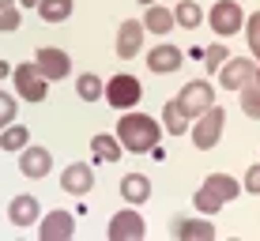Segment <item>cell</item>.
<instances>
[{
	"label": "cell",
	"mask_w": 260,
	"mask_h": 241,
	"mask_svg": "<svg viewBox=\"0 0 260 241\" xmlns=\"http://www.w3.org/2000/svg\"><path fill=\"white\" fill-rule=\"evenodd\" d=\"M117 140L124 151H132V155H147V151H155L158 144V121L147 117V113H124L117 121Z\"/></svg>",
	"instance_id": "obj_1"
},
{
	"label": "cell",
	"mask_w": 260,
	"mask_h": 241,
	"mask_svg": "<svg viewBox=\"0 0 260 241\" xmlns=\"http://www.w3.org/2000/svg\"><path fill=\"white\" fill-rule=\"evenodd\" d=\"M174 102L181 106V113L189 121H196L204 110H211V106H215V87L208 83V79H192V83L181 87V94H177Z\"/></svg>",
	"instance_id": "obj_2"
},
{
	"label": "cell",
	"mask_w": 260,
	"mask_h": 241,
	"mask_svg": "<svg viewBox=\"0 0 260 241\" xmlns=\"http://www.w3.org/2000/svg\"><path fill=\"white\" fill-rule=\"evenodd\" d=\"M222 124H226V110H222V106L204 110L200 117H196V124H192V144L200 151H211L222 140Z\"/></svg>",
	"instance_id": "obj_3"
},
{
	"label": "cell",
	"mask_w": 260,
	"mask_h": 241,
	"mask_svg": "<svg viewBox=\"0 0 260 241\" xmlns=\"http://www.w3.org/2000/svg\"><path fill=\"white\" fill-rule=\"evenodd\" d=\"M12 79H15V91H19L26 102H46V94H49V79L38 72V64H34V60L19 64V68L12 72Z\"/></svg>",
	"instance_id": "obj_4"
},
{
	"label": "cell",
	"mask_w": 260,
	"mask_h": 241,
	"mask_svg": "<svg viewBox=\"0 0 260 241\" xmlns=\"http://www.w3.org/2000/svg\"><path fill=\"white\" fill-rule=\"evenodd\" d=\"M143 98V87H140V79L136 76H113L110 83H106V102L113 106V110H132Z\"/></svg>",
	"instance_id": "obj_5"
},
{
	"label": "cell",
	"mask_w": 260,
	"mask_h": 241,
	"mask_svg": "<svg viewBox=\"0 0 260 241\" xmlns=\"http://www.w3.org/2000/svg\"><path fill=\"white\" fill-rule=\"evenodd\" d=\"M208 23H211V30L219 34V38H230V34L241 30L245 15H241V8L234 4V0H215L211 12H208Z\"/></svg>",
	"instance_id": "obj_6"
},
{
	"label": "cell",
	"mask_w": 260,
	"mask_h": 241,
	"mask_svg": "<svg viewBox=\"0 0 260 241\" xmlns=\"http://www.w3.org/2000/svg\"><path fill=\"white\" fill-rule=\"evenodd\" d=\"M110 241H140L143 234H147V222H143L140 211H132V203H128V211H117V215L110 219Z\"/></svg>",
	"instance_id": "obj_7"
},
{
	"label": "cell",
	"mask_w": 260,
	"mask_h": 241,
	"mask_svg": "<svg viewBox=\"0 0 260 241\" xmlns=\"http://www.w3.org/2000/svg\"><path fill=\"white\" fill-rule=\"evenodd\" d=\"M34 64H38V72L46 76L49 83H53V79H64L72 72V57L64 49H57V46H42L38 57H34Z\"/></svg>",
	"instance_id": "obj_8"
},
{
	"label": "cell",
	"mask_w": 260,
	"mask_h": 241,
	"mask_svg": "<svg viewBox=\"0 0 260 241\" xmlns=\"http://www.w3.org/2000/svg\"><path fill=\"white\" fill-rule=\"evenodd\" d=\"M19 169L26 177H34V181H42V177L53 169V151H46V147H30L26 144L23 151H19Z\"/></svg>",
	"instance_id": "obj_9"
},
{
	"label": "cell",
	"mask_w": 260,
	"mask_h": 241,
	"mask_svg": "<svg viewBox=\"0 0 260 241\" xmlns=\"http://www.w3.org/2000/svg\"><path fill=\"white\" fill-rule=\"evenodd\" d=\"M60 189L72 192V196H87L94 189V169L87 162H72L64 174H60Z\"/></svg>",
	"instance_id": "obj_10"
},
{
	"label": "cell",
	"mask_w": 260,
	"mask_h": 241,
	"mask_svg": "<svg viewBox=\"0 0 260 241\" xmlns=\"http://www.w3.org/2000/svg\"><path fill=\"white\" fill-rule=\"evenodd\" d=\"M42 241H68L76 234V219H72V211H49L46 219H42Z\"/></svg>",
	"instance_id": "obj_11"
},
{
	"label": "cell",
	"mask_w": 260,
	"mask_h": 241,
	"mask_svg": "<svg viewBox=\"0 0 260 241\" xmlns=\"http://www.w3.org/2000/svg\"><path fill=\"white\" fill-rule=\"evenodd\" d=\"M143 23H136V19H124L121 23V30H117V57L121 60H132L136 53L143 49Z\"/></svg>",
	"instance_id": "obj_12"
},
{
	"label": "cell",
	"mask_w": 260,
	"mask_h": 241,
	"mask_svg": "<svg viewBox=\"0 0 260 241\" xmlns=\"http://www.w3.org/2000/svg\"><path fill=\"white\" fill-rule=\"evenodd\" d=\"M170 230H174L177 241H215V226L208 215L204 219H174Z\"/></svg>",
	"instance_id": "obj_13"
},
{
	"label": "cell",
	"mask_w": 260,
	"mask_h": 241,
	"mask_svg": "<svg viewBox=\"0 0 260 241\" xmlns=\"http://www.w3.org/2000/svg\"><path fill=\"white\" fill-rule=\"evenodd\" d=\"M253 60H238V57H230L226 64L219 68V79H222V91H241V87L253 79Z\"/></svg>",
	"instance_id": "obj_14"
},
{
	"label": "cell",
	"mask_w": 260,
	"mask_h": 241,
	"mask_svg": "<svg viewBox=\"0 0 260 241\" xmlns=\"http://www.w3.org/2000/svg\"><path fill=\"white\" fill-rule=\"evenodd\" d=\"M181 64H185V60H181V49H177V46H155L147 53V68L155 76H170V72H177Z\"/></svg>",
	"instance_id": "obj_15"
},
{
	"label": "cell",
	"mask_w": 260,
	"mask_h": 241,
	"mask_svg": "<svg viewBox=\"0 0 260 241\" xmlns=\"http://www.w3.org/2000/svg\"><path fill=\"white\" fill-rule=\"evenodd\" d=\"M121 200L132 203V208L147 203V200H151V177H147V174H128V177H121Z\"/></svg>",
	"instance_id": "obj_16"
},
{
	"label": "cell",
	"mask_w": 260,
	"mask_h": 241,
	"mask_svg": "<svg viewBox=\"0 0 260 241\" xmlns=\"http://www.w3.org/2000/svg\"><path fill=\"white\" fill-rule=\"evenodd\" d=\"M38 200L34 196H12V203H8V222L12 226H34L38 222Z\"/></svg>",
	"instance_id": "obj_17"
},
{
	"label": "cell",
	"mask_w": 260,
	"mask_h": 241,
	"mask_svg": "<svg viewBox=\"0 0 260 241\" xmlns=\"http://www.w3.org/2000/svg\"><path fill=\"white\" fill-rule=\"evenodd\" d=\"M91 151H94L98 162H121V155H124L121 140L117 136H106V132H98V136L91 140Z\"/></svg>",
	"instance_id": "obj_18"
},
{
	"label": "cell",
	"mask_w": 260,
	"mask_h": 241,
	"mask_svg": "<svg viewBox=\"0 0 260 241\" xmlns=\"http://www.w3.org/2000/svg\"><path fill=\"white\" fill-rule=\"evenodd\" d=\"M204 189H208L211 196H219L222 203H230V200H234V196L241 192V181H234L230 174H211L208 181H204Z\"/></svg>",
	"instance_id": "obj_19"
},
{
	"label": "cell",
	"mask_w": 260,
	"mask_h": 241,
	"mask_svg": "<svg viewBox=\"0 0 260 241\" xmlns=\"http://www.w3.org/2000/svg\"><path fill=\"white\" fill-rule=\"evenodd\" d=\"M143 30H151V34H166V30H174V12H170V8H158V4H147V15H143Z\"/></svg>",
	"instance_id": "obj_20"
},
{
	"label": "cell",
	"mask_w": 260,
	"mask_h": 241,
	"mask_svg": "<svg viewBox=\"0 0 260 241\" xmlns=\"http://www.w3.org/2000/svg\"><path fill=\"white\" fill-rule=\"evenodd\" d=\"M174 23L185 26V30H196V26L204 23V8L196 4V0H181V4L174 8Z\"/></svg>",
	"instance_id": "obj_21"
},
{
	"label": "cell",
	"mask_w": 260,
	"mask_h": 241,
	"mask_svg": "<svg viewBox=\"0 0 260 241\" xmlns=\"http://www.w3.org/2000/svg\"><path fill=\"white\" fill-rule=\"evenodd\" d=\"M76 8V0H38V15L46 23H64Z\"/></svg>",
	"instance_id": "obj_22"
},
{
	"label": "cell",
	"mask_w": 260,
	"mask_h": 241,
	"mask_svg": "<svg viewBox=\"0 0 260 241\" xmlns=\"http://www.w3.org/2000/svg\"><path fill=\"white\" fill-rule=\"evenodd\" d=\"M162 124H166L170 136H185V132H189V117L181 113V106H177V102H166L162 106Z\"/></svg>",
	"instance_id": "obj_23"
},
{
	"label": "cell",
	"mask_w": 260,
	"mask_h": 241,
	"mask_svg": "<svg viewBox=\"0 0 260 241\" xmlns=\"http://www.w3.org/2000/svg\"><path fill=\"white\" fill-rule=\"evenodd\" d=\"M76 94L83 98V102H98V98L106 94V87H102V79H98L94 72H83L76 79Z\"/></svg>",
	"instance_id": "obj_24"
},
{
	"label": "cell",
	"mask_w": 260,
	"mask_h": 241,
	"mask_svg": "<svg viewBox=\"0 0 260 241\" xmlns=\"http://www.w3.org/2000/svg\"><path fill=\"white\" fill-rule=\"evenodd\" d=\"M30 144V132L23 128V124H8V128H0V147L4 151H23Z\"/></svg>",
	"instance_id": "obj_25"
},
{
	"label": "cell",
	"mask_w": 260,
	"mask_h": 241,
	"mask_svg": "<svg viewBox=\"0 0 260 241\" xmlns=\"http://www.w3.org/2000/svg\"><path fill=\"white\" fill-rule=\"evenodd\" d=\"M241 113H245V117H256L260 121V87L253 83V79H249L245 87H241Z\"/></svg>",
	"instance_id": "obj_26"
},
{
	"label": "cell",
	"mask_w": 260,
	"mask_h": 241,
	"mask_svg": "<svg viewBox=\"0 0 260 241\" xmlns=\"http://www.w3.org/2000/svg\"><path fill=\"white\" fill-rule=\"evenodd\" d=\"M192 208L204 211V215H215V211H222V200H219V196H211L208 189H200V192L192 196Z\"/></svg>",
	"instance_id": "obj_27"
},
{
	"label": "cell",
	"mask_w": 260,
	"mask_h": 241,
	"mask_svg": "<svg viewBox=\"0 0 260 241\" xmlns=\"http://www.w3.org/2000/svg\"><path fill=\"white\" fill-rule=\"evenodd\" d=\"M245 38H249V53H253V60H260V12L249 15V23H245Z\"/></svg>",
	"instance_id": "obj_28"
},
{
	"label": "cell",
	"mask_w": 260,
	"mask_h": 241,
	"mask_svg": "<svg viewBox=\"0 0 260 241\" xmlns=\"http://www.w3.org/2000/svg\"><path fill=\"white\" fill-rule=\"evenodd\" d=\"M15 113H19V102H15L8 91H0V128L15 124Z\"/></svg>",
	"instance_id": "obj_29"
},
{
	"label": "cell",
	"mask_w": 260,
	"mask_h": 241,
	"mask_svg": "<svg viewBox=\"0 0 260 241\" xmlns=\"http://www.w3.org/2000/svg\"><path fill=\"white\" fill-rule=\"evenodd\" d=\"M204 57H208V60H204V64H208V72H219V68L230 60V53L222 49V46H208V49H204Z\"/></svg>",
	"instance_id": "obj_30"
},
{
	"label": "cell",
	"mask_w": 260,
	"mask_h": 241,
	"mask_svg": "<svg viewBox=\"0 0 260 241\" xmlns=\"http://www.w3.org/2000/svg\"><path fill=\"white\" fill-rule=\"evenodd\" d=\"M19 23H23L19 8H8V12H0V34H15V30H19Z\"/></svg>",
	"instance_id": "obj_31"
},
{
	"label": "cell",
	"mask_w": 260,
	"mask_h": 241,
	"mask_svg": "<svg viewBox=\"0 0 260 241\" xmlns=\"http://www.w3.org/2000/svg\"><path fill=\"white\" fill-rule=\"evenodd\" d=\"M241 189L245 192H260V166H249V174H245V181H241Z\"/></svg>",
	"instance_id": "obj_32"
},
{
	"label": "cell",
	"mask_w": 260,
	"mask_h": 241,
	"mask_svg": "<svg viewBox=\"0 0 260 241\" xmlns=\"http://www.w3.org/2000/svg\"><path fill=\"white\" fill-rule=\"evenodd\" d=\"M12 76V64H8V60H0V79H8Z\"/></svg>",
	"instance_id": "obj_33"
},
{
	"label": "cell",
	"mask_w": 260,
	"mask_h": 241,
	"mask_svg": "<svg viewBox=\"0 0 260 241\" xmlns=\"http://www.w3.org/2000/svg\"><path fill=\"white\" fill-rule=\"evenodd\" d=\"M19 8H38V0H19Z\"/></svg>",
	"instance_id": "obj_34"
},
{
	"label": "cell",
	"mask_w": 260,
	"mask_h": 241,
	"mask_svg": "<svg viewBox=\"0 0 260 241\" xmlns=\"http://www.w3.org/2000/svg\"><path fill=\"white\" fill-rule=\"evenodd\" d=\"M8 8H15V4H12V0H0V12H8Z\"/></svg>",
	"instance_id": "obj_35"
},
{
	"label": "cell",
	"mask_w": 260,
	"mask_h": 241,
	"mask_svg": "<svg viewBox=\"0 0 260 241\" xmlns=\"http://www.w3.org/2000/svg\"><path fill=\"white\" fill-rule=\"evenodd\" d=\"M253 83H256V87H260V68H256V72H253Z\"/></svg>",
	"instance_id": "obj_36"
},
{
	"label": "cell",
	"mask_w": 260,
	"mask_h": 241,
	"mask_svg": "<svg viewBox=\"0 0 260 241\" xmlns=\"http://www.w3.org/2000/svg\"><path fill=\"white\" fill-rule=\"evenodd\" d=\"M140 4H151V0H140Z\"/></svg>",
	"instance_id": "obj_37"
}]
</instances>
